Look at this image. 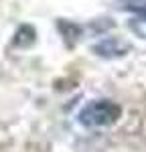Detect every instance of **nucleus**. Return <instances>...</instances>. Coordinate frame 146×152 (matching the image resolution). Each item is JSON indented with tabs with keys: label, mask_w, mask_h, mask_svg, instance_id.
Instances as JSON below:
<instances>
[{
	"label": "nucleus",
	"mask_w": 146,
	"mask_h": 152,
	"mask_svg": "<svg viewBox=\"0 0 146 152\" xmlns=\"http://www.w3.org/2000/svg\"><path fill=\"white\" fill-rule=\"evenodd\" d=\"M128 49L130 47L126 43H122L120 39L112 37V39H104L99 45H96L93 53H97L99 57H122V55L128 53Z\"/></svg>",
	"instance_id": "2"
},
{
	"label": "nucleus",
	"mask_w": 146,
	"mask_h": 152,
	"mask_svg": "<svg viewBox=\"0 0 146 152\" xmlns=\"http://www.w3.org/2000/svg\"><path fill=\"white\" fill-rule=\"evenodd\" d=\"M59 31H61V35L67 39V45H73L81 35V28L77 24L69 23V20H59Z\"/></svg>",
	"instance_id": "3"
},
{
	"label": "nucleus",
	"mask_w": 146,
	"mask_h": 152,
	"mask_svg": "<svg viewBox=\"0 0 146 152\" xmlns=\"http://www.w3.org/2000/svg\"><path fill=\"white\" fill-rule=\"evenodd\" d=\"M122 110L118 104L110 102V99H97V102H91L87 104L79 112V124H83L87 128H99V126H110L114 124L118 118H120Z\"/></svg>",
	"instance_id": "1"
},
{
	"label": "nucleus",
	"mask_w": 146,
	"mask_h": 152,
	"mask_svg": "<svg viewBox=\"0 0 146 152\" xmlns=\"http://www.w3.org/2000/svg\"><path fill=\"white\" fill-rule=\"evenodd\" d=\"M130 28H132V31H134L138 37L146 39V14H140L138 18L130 20Z\"/></svg>",
	"instance_id": "4"
}]
</instances>
